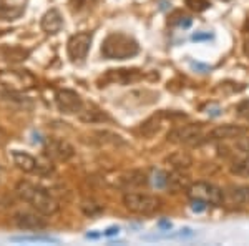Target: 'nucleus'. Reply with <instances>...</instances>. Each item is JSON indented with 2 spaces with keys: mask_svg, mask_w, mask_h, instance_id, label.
<instances>
[{
  "mask_svg": "<svg viewBox=\"0 0 249 246\" xmlns=\"http://www.w3.org/2000/svg\"><path fill=\"white\" fill-rule=\"evenodd\" d=\"M2 54H3V58H5L7 62L18 63V62H23V60L29 58L30 52L27 50V48H22V47H10V48H5Z\"/></svg>",
  "mask_w": 249,
  "mask_h": 246,
  "instance_id": "obj_22",
  "label": "nucleus"
},
{
  "mask_svg": "<svg viewBox=\"0 0 249 246\" xmlns=\"http://www.w3.org/2000/svg\"><path fill=\"white\" fill-rule=\"evenodd\" d=\"M115 233H118V228H110V229H107V231H105V235L111 236V235H115Z\"/></svg>",
  "mask_w": 249,
  "mask_h": 246,
  "instance_id": "obj_35",
  "label": "nucleus"
},
{
  "mask_svg": "<svg viewBox=\"0 0 249 246\" xmlns=\"http://www.w3.org/2000/svg\"><path fill=\"white\" fill-rule=\"evenodd\" d=\"M95 136H98V140L102 143H111V145H124V140L120 135L108 132V130H100L95 132Z\"/></svg>",
  "mask_w": 249,
  "mask_h": 246,
  "instance_id": "obj_25",
  "label": "nucleus"
},
{
  "mask_svg": "<svg viewBox=\"0 0 249 246\" xmlns=\"http://www.w3.org/2000/svg\"><path fill=\"white\" fill-rule=\"evenodd\" d=\"M218 151L223 158H231V160L246 156L249 155V136L243 135L238 136V138L226 140V143L218 147Z\"/></svg>",
  "mask_w": 249,
  "mask_h": 246,
  "instance_id": "obj_11",
  "label": "nucleus"
},
{
  "mask_svg": "<svg viewBox=\"0 0 249 246\" xmlns=\"http://www.w3.org/2000/svg\"><path fill=\"white\" fill-rule=\"evenodd\" d=\"M190 176L184 175L183 170H173L171 173H168V181H166V188L173 189V191H181V189H188L190 187Z\"/></svg>",
  "mask_w": 249,
  "mask_h": 246,
  "instance_id": "obj_21",
  "label": "nucleus"
},
{
  "mask_svg": "<svg viewBox=\"0 0 249 246\" xmlns=\"http://www.w3.org/2000/svg\"><path fill=\"white\" fill-rule=\"evenodd\" d=\"M70 5L73 10H80L83 5H85V0H70Z\"/></svg>",
  "mask_w": 249,
  "mask_h": 246,
  "instance_id": "obj_33",
  "label": "nucleus"
},
{
  "mask_svg": "<svg viewBox=\"0 0 249 246\" xmlns=\"http://www.w3.org/2000/svg\"><path fill=\"white\" fill-rule=\"evenodd\" d=\"M35 83L37 80L29 70H0V85L14 94L34 88Z\"/></svg>",
  "mask_w": 249,
  "mask_h": 246,
  "instance_id": "obj_4",
  "label": "nucleus"
},
{
  "mask_svg": "<svg viewBox=\"0 0 249 246\" xmlns=\"http://www.w3.org/2000/svg\"><path fill=\"white\" fill-rule=\"evenodd\" d=\"M248 135V128L243 127V125H232V123H226V125H218L206 135L208 142H226V140H232L238 138V136Z\"/></svg>",
  "mask_w": 249,
  "mask_h": 246,
  "instance_id": "obj_12",
  "label": "nucleus"
},
{
  "mask_svg": "<svg viewBox=\"0 0 249 246\" xmlns=\"http://www.w3.org/2000/svg\"><path fill=\"white\" fill-rule=\"evenodd\" d=\"M161 123H163V114H156L153 116H150V118H146L143 123H140L136 132L142 136H144V138H151V136H155L156 133L161 130Z\"/></svg>",
  "mask_w": 249,
  "mask_h": 246,
  "instance_id": "obj_18",
  "label": "nucleus"
},
{
  "mask_svg": "<svg viewBox=\"0 0 249 246\" xmlns=\"http://www.w3.org/2000/svg\"><path fill=\"white\" fill-rule=\"evenodd\" d=\"M164 161L170 165L173 170H183V171L191 168V165L195 163L193 156L188 151H175V153H171L170 156H166Z\"/></svg>",
  "mask_w": 249,
  "mask_h": 246,
  "instance_id": "obj_20",
  "label": "nucleus"
},
{
  "mask_svg": "<svg viewBox=\"0 0 249 246\" xmlns=\"http://www.w3.org/2000/svg\"><path fill=\"white\" fill-rule=\"evenodd\" d=\"M208 208V203L204 200H199V198H191V209L196 213H201L204 209Z\"/></svg>",
  "mask_w": 249,
  "mask_h": 246,
  "instance_id": "obj_31",
  "label": "nucleus"
},
{
  "mask_svg": "<svg viewBox=\"0 0 249 246\" xmlns=\"http://www.w3.org/2000/svg\"><path fill=\"white\" fill-rule=\"evenodd\" d=\"M230 170L236 176H249V155L232 160Z\"/></svg>",
  "mask_w": 249,
  "mask_h": 246,
  "instance_id": "obj_23",
  "label": "nucleus"
},
{
  "mask_svg": "<svg viewBox=\"0 0 249 246\" xmlns=\"http://www.w3.org/2000/svg\"><path fill=\"white\" fill-rule=\"evenodd\" d=\"M12 155V161L14 165L22 170L23 173H32V175H48L53 168L52 165H47V163H40L38 160H35L30 153H25V151H20V150H14L10 153Z\"/></svg>",
  "mask_w": 249,
  "mask_h": 246,
  "instance_id": "obj_6",
  "label": "nucleus"
},
{
  "mask_svg": "<svg viewBox=\"0 0 249 246\" xmlns=\"http://www.w3.org/2000/svg\"><path fill=\"white\" fill-rule=\"evenodd\" d=\"M43 151L53 161H68L75 155V148L67 140L62 138H48L43 147Z\"/></svg>",
  "mask_w": 249,
  "mask_h": 246,
  "instance_id": "obj_10",
  "label": "nucleus"
},
{
  "mask_svg": "<svg viewBox=\"0 0 249 246\" xmlns=\"http://www.w3.org/2000/svg\"><path fill=\"white\" fill-rule=\"evenodd\" d=\"M140 52L138 42L124 34H110L102 43V55L110 60H126L135 57Z\"/></svg>",
  "mask_w": 249,
  "mask_h": 246,
  "instance_id": "obj_2",
  "label": "nucleus"
},
{
  "mask_svg": "<svg viewBox=\"0 0 249 246\" xmlns=\"http://www.w3.org/2000/svg\"><path fill=\"white\" fill-rule=\"evenodd\" d=\"M213 37L211 34H195L193 35V40H210Z\"/></svg>",
  "mask_w": 249,
  "mask_h": 246,
  "instance_id": "obj_34",
  "label": "nucleus"
},
{
  "mask_svg": "<svg viewBox=\"0 0 249 246\" xmlns=\"http://www.w3.org/2000/svg\"><path fill=\"white\" fill-rule=\"evenodd\" d=\"M45 215L34 211H18L14 215V223L20 229H43L47 228V220L43 218Z\"/></svg>",
  "mask_w": 249,
  "mask_h": 246,
  "instance_id": "obj_14",
  "label": "nucleus"
},
{
  "mask_svg": "<svg viewBox=\"0 0 249 246\" xmlns=\"http://www.w3.org/2000/svg\"><path fill=\"white\" fill-rule=\"evenodd\" d=\"M143 78V72L136 70V68H120V70H108L100 80V87L102 83H133Z\"/></svg>",
  "mask_w": 249,
  "mask_h": 246,
  "instance_id": "obj_13",
  "label": "nucleus"
},
{
  "mask_svg": "<svg viewBox=\"0 0 249 246\" xmlns=\"http://www.w3.org/2000/svg\"><path fill=\"white\" fill-rule=\"evenodd\" d=\"M226 196L232 205H248L249 203V185H232L226 188Z\"/></svg>",
  "mask_w": 249,
  "mask_h": 246,
  "instance_id": "obj_19",
  "label": "nucleus"
},
{
  "mask_svg": "<svg viewBox=\"0 0 249 246\" xmlns=\"http://www.w3.org/2000/svg\"><path fill=\"white\" fill-rule=\"evenodd\" d=\"M244 54H246V57L249 58V40L248 42H244Z\"/></svg>",
  "mask_w": 249,
  "mask_h": 246,
  "instance_id": "obj_36",
  "label": "nucleus"
},
{
  "mask_svg": "<svg viewBox=\"0 0 249 246\" xmlns=\"http://www.w3.org/2000/svg\"><path fill=\"white\" fill-rule=\"evenodd\" d=\"M186 191L190 198L204 200L208 205H214V207L221 205L224 200L223 189H219L213 183H208V181H196V183H191Z\"/></svg>",
  "mask_w": 249,
  "mask_h": 246,
  "instance_id": "obj_5",
  "label": "nucleus"
},
{
  "mask_svg": "<svg viewBox=\"0 0 249 246\" xmlns=\"http://www.w3.org/2000/svg\"><path fill=\"white\" fill-rule=\"evenodd\" d=\"M168 23H170V25H184V27H188L191 22H190V19H188L181 10H176V12H173V14L170 15V19H168Z\"/></svg>",
  "mask_w": 249,
  "mask_h": 246,
  "instance_id": "obj_26",
  "label": "nucleus"
},
{
  "mask_svg": "<svg viewBox=\"0 0 249 246\" xmlns=\"http://www.w3.org/2000/svg\"><path fill=\"white\" fill-rule=\"evenodd\" d=\"M151 181L156 188H166V181H168V173L166 171H161V170H156L151 176Z\"/></svg>",
  "mask_w": 249,
  "mask_h": 246,
  "instance_id": "obj_29",
  "label": "nucleus"
},
{
  "mask_svg": "<svg viewBox=\"0 0 249 246\" xmlns=\"http://www.w3.org/2000/svg\"><path fill=\"white\" fill-rule=\"evenodd\" d=\"M78 118L82 120L83 123H100V122H110V116H108L105 112L96 108L95 105H88L80 110Z\"/></svg>",
  "mask_w": 249,
  "mask_h": 246,
  "instance_id": "obj_17",
  "label": "nucleus"
},
{
  "mask_svg": "<svg viewBox=\"0 0 249 246\" xmlns=\"http://www.w3.org/2000/svg\"><path fill=\"white\" fill-rule=\"evenodd\" d=\"M82 211L85 213L87 216H95V215H98L100 211H102V207L100 205H96L95 201H88V200H85V201H82Z\"/></svg>",
  "mask_w": 249,
  "mask_h": 246,
  "instance_id": "obj_28",
  "label": "nucleus"
},
{
  "mask_svg": "<svg viewBox=\"0 0 249 246\" xmlns=\"http://www.w3.org/2000/svg\"><path fill=\"white\" fill-rule=\"evenodd\" d=\"M244 30L249 32V14H248V17H246V22H244Z\"/></svg>",
  "mask_w": 249,
  "mask_h": 246,
  "instance_id": "obj_37",
  "label": "nucleus"
},
{
  "mask_svg": "<svg viewBox=\"0 0 249 246\" xmlns=\"http://www.w3.org/2000/svg\"><path fill=\"white\" fill-rule=\"evenodd\" d=\"M55 102H57L58 110L62 112L63 115H78L80 110L83 108V98L80 96L75 90H68V88H63V90H58L57 95H55Z\"/></svg>",
  "mask_w": 249,
  "mask_h": 246,
  "instance_id": "obj_8",
  "label": "nucleus"
},
{
  "mask_svg": "<svg viewBox=\"0 0 249 246\" xmlns=\"http://www.w3.org/2000/svg\"><path fill=\"white\" fill-rule=\"evenodd\" d=\"M0 138H2V130H0Z\"/></svg>",
  "mask_w": 249,
  "mask_h": 246,
  "instance_id": "obj_38",
  "label": "nucleus"
},
{
  "mask_svg": "<svg viewBox=\"0 0 249 246\" xmlns=\"http://www.w3.org/2000/svg\"><path fill=\"white\" fill-rule=\"evenodd\" d=\"M90 47H91V34H88V32H80V34H75L68 38L67 54H68V57H70V60L77 62V60H83L87 57Z\"/></svg>",
  "mask_w": 249,
  "mask_h": 246,
  "instance_id": "obj_9",
  "label": "nucleus"
},
{
  "mask_svg": "<svg viewBox=\"0 0 249 246\" xmlns=\"http://www.w3.org/2000/svg\"><path fill=\"white\" fill-rule=\"evenodd\" d=\"M23 14V7L0 3V20H17Z\"/></svg>",
  "mask_w": 249,
  "mask_h": 246,
  "instance_id": "obj_24",
  "label": "nucleus"
},
{
  "mask_svg": "<svg viewBox=\"0 0 249 246\" xmlns=\"http://www.w3.org/2000/svg\"><path fill=\"white\" fill-rule=\"evenodd\" d=\"M203 123H188L179 125L168 132L166 140L170 143H198L203 138Z\"/></svg>",
  "mask_w": 249,
  "mask_h": 246,
  "instance_id": "obj_7",
  "label": "nucleus"
},
{
  "mask_svg": "<svg viewBox=\"0 0 249 246\" xmlns=\"http://www.w3.org/2000/svg\"><path fill=\"white\" fill-rule=\"evenodd\" d=\"M15 241H47V243H57V240L48 236H18L14 238Z\"/></svg>",
  "mask_w": 249,
  "mask_h": 246,
  "instance_id": "obj_30",
  "label": "nucleus"
},
{
  "mask_svg": "<svg viewBox=\"0 0 249 246\" xmlns=\"http://www.w3.org/2000/svg\"><path fill=\"white\" fill-rule=\"evenodd\" d=\"M120 185L118 187H122L124 189H133V188H140V187H144V185L150 181L148 178V175L144 171H140V170H133V171H128L122 175L118 178Z\"/></svg>",
  "mask_w": 249,
  "mask_h": 246,
  "instance_id": "obj_16",
  "label": "nucleus"
},
{
  "mask_svg": "<svg viewBox=\"0 0 249 246\" xmlns=\"http://www.w3.org/2000/svg\"><path fill=\"white\" fill-rule=\"evenodd\" d=\"M238 115L241 116V118H244V120H248L249 122V100H244V102H241L238 105Z\"/></svg>",
  "mask_w": 249,
  "mask_h": 246,
  "instance_id": "obj_32",
  "label": "nucleus"
},
{
  "mask_svg": "<svg viewBox=\"0 0 249 246\" xmlns=\"http://www.w3.org/2000/svg\"><path fill=\"white\" fill-rule=\"evenodd\" d=\"M40 27L42 30L45 32L48 35H55L62 30L63 27V19H62V14L57 10V9H50L43 14L42 20H40Z\"/></svg>",
  "mask_w": 249,
  "mask_h": 246,
  "instance_id": "obj_15",
  "label": "nucleus"
},
{
  "mask_svg": "<svg viewBox=\"0 0 249 246\" xmlns=\"http://www.w3.org/2000/svg\"><path fill=\"white\" fill-rule=\"evenodd\" d=\"M20 200H23L25 203H29L32 208H35L38 213L45 216H52L55 213H58L60 205L58 201L50 195V191H47L45 188L37 187V185L30 183V181H18L17 188H15Z\"/></svg>",
  "mask_w": 249,
  "mask_h": 246,
  "instance_id": "obj_1",
  "label": "nucleus"
},
{
  "mask_svg": "<svg viewBox=\"0 0 249 246\" xmlns=\"http://www.w3.org/2000/svg\"><path fill=\"white\" fill-rule=\"evenodd\" d=\"M184 3L188 5V9L193 10V12H196V14L208 10V9H210V5H211L208 0H184Z\"/></svg>",
  "mask_w": 249,
  "mask_h": 246,
  "instance_id": "obj_27",
  "label": "nucleus"
},
{
  "mask_svg": "<svg viewBox=\"0 0 249 246\" xmlns=\"http://www.w3.org/2000/svg\"><path fill=\"white\" fill-rule=\"evenodd\" d=\"M123 205L130 213L136 215H151L161 209L163 201L156 195H148V193L128 191L123 195Z\"/></svg>",
  "mask_w": 249,
  "mask_h": 246,
  "instance_id": "obj_3",
  "label": "nucleus"
}]
</instances>
